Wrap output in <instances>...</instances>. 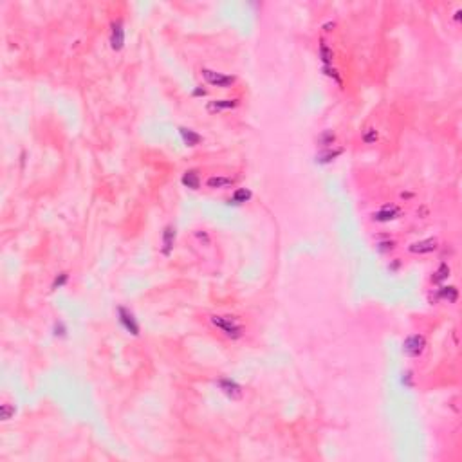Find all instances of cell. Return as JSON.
<instances>
[{
	"instance_id": "1",
	"label": "cell",
	"mask_w": 462,
	"mask_h": 462,
	"mask_svg": "<svg viewBox=\"0 0 462 462\" xmlns=\"http://www.w3.org/2000/svg\"><path fill=\"white\" fill-rule=\"evenodd\" d=\"M210 323L229 340H240L244 336V331H246L237 316H229V314H226V316L224 314H211Z\"/></svg>"
},
{
	"instance_id": "2",
	"label": "cell",
	"mask_w": 462,
	"mask_h": 462,
	"mask_svg": "<svg viewBox=\"0 0 462 462\" xmlns=\"http://www.w3.org/2000/svg\"><path fill=\"white\" fill-rule=\"evenodd\" d=\"M202 78L206 80V83L213 87H220V89H229V87L235 85L237 78L231 76V74H224V72H217L213 69H201Z\"/></svg>"
},
{
	"instance_id": "3",
	"label": "cell",
	"mask_w": 462,
	"mask_h": 462,
	"mask_svg": "<svg viewBox=\"0 0 462 462\" xmlns=\"http://www.w3.org/2000/svg\"><path fill=\"white\" fill-rule=\"evenodd\" d=\"M426 349V340L422 334H410L403 341V354L408 358H419Z\"/></svg>"
},
{
	"instance_id": "4",
	"label": "cell",
	"mask_w": 462,
	"mask_h": 462,
	"mask_svg": "<svg viewBox=\"0 0 462 462\" xmlns=\"http://www.w3.org/2000/svg\"><path fill=\"white\" fill-rule=\"evenodd\" d=\"M117 320H119L121 327L125 329L128 334H132V336H139V332H141L139 322H137L135 314L132 313L130 309H126V307H123V305L117 307Z\"/></svg>"
},
{
	"instance_id": "5",
	"label": "cell",
	"mask_w": 462,
	"mask_h": 462,
	"mask_svg": "<svg viewBox=\"0 0 462 462\" xmlns=\"http://www.w3.org/2000/svg\"><path fill=\"white\" fill-rule=\"evenodd\" d=\"M217 386H219V390L222 392L228 399H231V401L242 399V395H244L242 386L238 385L235 379H231V377H220L219 381H217Z\"/></svg>"
},
{
	"instance_id": "6",
	"label": "cell",
	"mask_w": 462,
	"mask_h": 462,
	"mask_svg": "<svg viewBox=\"0 0 462 462\" xmlns=\"http://www.w3.org/2000/svg\"><path fill=\"white\" fill-rule=\"evenodd\" d=\"M110 47L114 51H121L125 47V26L119 18L110 24Z\"/></svg>"
},
{
	"instance_id": "7",
	"label": "cell",
	"mask_w": 462,
	"mask_h": 462,
	"mask_svg": "<svg viewBox=\"0 0 462 462\" xmlns=\"http://www.w3.org/2000/svg\"><path fill=\"white\" fill-rule=\"evenodd\" d=\"M401 213L403 211H401V208L397 204H385V206H381L377 211H374L372 219L376 222H390V220L399 219Z\"/></svg>"
},
{
	"instance_id": "8",
	"label": "cell",
	"mask_w": 462,
	"mask_h": 462,
	"mask_svg": "<svg viewBox=\"0 0 462 462\" xmlns=\"http://www.w3.org/2000/svg\"><path fill=\"white\" fill-rule=\"evenodd\" d=\"M238 101L237 98H226V99H211V101H208L206 105V110L210 114H219V112H224V110H231V108L238 107Z\"/></svg>"
},
{
	"instance_id": "9",
	"label": "cell",
	"mask_w": 462,
	"mask_h": 462,
	"mask_svg": "<svg viewBox=\"0 0 462 462\" xmlns=\"http://www.w3.org/2000/svg\"><path fill=\"white\" fill-rule=\"evenodd\" d=\"M430 300L431 301H448V303H455V301L458 300V289L455 287V285H442L440 289H437L435 294L431 292L430 294Z\"/></svg>"
},
{
	"instance_id": "10",
	"label": "cell",
	"mask_w": 462,
	"mask_h": 462,
	"mask_svg": "<svg viewBox=\"0 0 462 462\" xmlns=\"http://www.w3.org/2000/svg\"><path fill=\"white\" fill-rule=\"evenodd\" d=\"M439 246V240L437 238H424V240H419V242L410 244L408 251L413 255H428V253H433Z\"/></svg>"
},
{
	"instance_id": "11",
	"label": "cell",
	"mask_w": 462,
	"mask_h": 462,
	"mask_svg": "<svg viewBox=\"0 0 462 462\" xmlns=\"http://www.w3.org/2000/svg\"><path fill=\"white\" fill-rule=\"evenodd\" d=\"M175 237H177V233H175V228L172 224L165 226V229H163V246H161V251L165 256H170L172 251H174V246H175Z\"/></svg>"
},
{
	"instance_id": "12",
	"label": "cell",
	"mask_w": 462,
	"mask_h": 462,
	"mask_svg": "<svg viewBox=\"0 0 462 462\" xmlns=\"http://www.w3.org/2000/svg\"><path fill=\"white\" fill-rule=\"evenodd\" d=\"M235 183L233 177H226V175H211L206 179V186L211 190H224L229 188Z\"/></svg>"
},
{
	"instance_id": "13",
	"label": "cell",
	"mask_w": 462,
	"mask_h": 462,
	"mask_svg": "<svg viewBox=\"0 0 462 462\" xmlns=\"http://www.w3.org/2000/svg\"><path fill=\"white\" fill-rule=\"evenodd\" d=\"M179 135L186 146H197L202 141V135L199 132H195L193 128H186V126H179Z\"/></svg>"
},
{
	"instance_id": "14",
	"label": "cell",
	"mask_w": 462,
	"mask_h": 462,
	"mask_svg": "<svg viewBox=\"0 0 462 462\" xmlns=\"http://www.w3.org/2000/svg\"><path fill=\"white\" fill-rule=\"evenodd\" d=\"M341 153H343V148H323L322 152L316 153V159L314 161L318 163V165H329V163H332L336 157H340Z\"/></svg>"
},
{
	"instance_id": "15",
	"label": "cell",
	"mask_w": 462,
	"mask_h": 462,
	"mask_svg": "<svg viewBox=\"0 0 462 462\" xmlns=\"http://www.w3.org/2000/svg\"><path fill=\"white\" fill-rule=\"evenodd\" d=\"M181 183L190 190H199L201 188V175L197 170H186L181 177Z\"/></svg>"
},
{
	"instance_id": "16",
	"label": "cell",
	"mask_w": 462,
	"mask_h": 462,
	"mask_svg": "<svg viewBox=\"0 0 462 462\" xmlns=\"http://www.w3.org/2000/svg\"><path fill=\"white\" fill-rule=\"evenodd\" d=\"M253 197V192L249 188H237L231 195V199L228 201V204H235V206H240L244 202H249Z\"/></svg>"
},
{
	"instance_id": "17",
	"label": "cell",
	"mask_w": 462,
	"mask_h": 462,
	"mask_svg": "<svg viewBox=\"0 0 462 462\" xmlns=\"http://www.w3.org/2000/svg\"><path fill=\"white\" fill-rule=\"evenodd\" d=\"M320 60H322L323 65H332V60H334V53H332V47L327 44L325 40L320 42Z\"/></svg>"
},
{
	"instance_id": "18",
	"label": "cell",
	"mask_w": 462,
	"mask_h": 462,
	"mask_svg": "<svg viewBox=\"0 0 462 462\" xmlns=\"http://www.w3.org/2000/svg\"><path fill=\"white\" fill-rule=\"evenodd\" d=\"M449 273H451L449 265L446 264V262H442V264H440L439 267L435 269V273L431 274V282H433V283H442L444 280H448Z\"/></svg>"
},
{
	"instance_id": "19",
	"label": "cell",
	"mask_w": 462,
	"mask_h": 462,
	"mask_svg": "<svg viewBox=\"0 0 462 462\" xmlns=\"http://www.w3.org/2000/svg\"><path fill=\"white\" fill-rule=\"evenodd\" d=\"M316 141L322 144L323 148H331V144L336 141V134H334L332 130H323L322 134L318 135V139Z\"/></svg>"
},
{
	"instance_id": "20",
	"label": "cell",
	"mask_w": 462,
	"mask_h": 462,
	"mask_svg": "<svg viewBox=\"0 0 462 462\" xmlns=\"http://www.w3.org/2000/svg\"><path fill=\"white\" fill-rule=\"evenodd\" d=\"M322 71H323V74H325V76L332 78V80L336 81V83H338V85H340V87L343 85V80H341V74H340V72H338V69H336V67H332V65H323V69H322Z\"/></svg>"
},
{
	"instance_id": "21",
	"label": "cell",
	"mask_w": 462,
	"mask_h": 462,
	"mask_svg": "<svg viewBox=\"0 0 462 462\" xmlns=\"http://www.w3.org/2000/svg\"><path fill=\"white\" fill-rule=\"evenodd\" d=\"M67 282H69V273H67V271H62V273H58L56 276H54L51 289H53V291H56V289H62L63 285H67Z\"/></svg>"
},
{
	"instance_id": "22",
	"label": "cell",
	"mask_w": 462,
	"mask_h": 462,
	"mask_svg": "<svg viewBox=\"0 0 462 462\" xmlns=\"http://www.w3.org/2000/svg\"><path fill=\"white\" fill-rule=\"evenodd\" d=\"M15 413H17V408H15L11 403L0 404V419H2V421H9V419L15 415Z\"/></svg>"
},
{
	"instance_id": "23",
	"label": "cell",
	"mask_w": 462,
	"mask_h": 462,
	"mask_svg": "<svg viewBox=\"0 0 462 462\" xmlns=\"http://www.w3.org/2000/svg\"><path fill=\"white\" fill-rule=\"evenodd\" d=\"M377 137H379V134H377L376 128H367V130L363 132V135H361V139H363V143H367V144L376 143Z\"/></svg>"
},
{
	"instance_id": "24",
	"label": "cell",
	"mask_w": 462,
	"mask_h": 462,
	"mask_svg": "<svg viewBox=\"0 0 462 462\" xmlns=\"http://www.w3.org/2000/svg\"><path fill=\"white\" fill-rule=\"evenodd\" d=\"M376 247L379 253H388V251H392V249H395V242L394 240H381V242L376 244Z\"/></svg>"
},
{
	"instance_id": "25",
	"label": "cell",
	"mask_w": 462,
	"mask_h": 462,
	"mask_svg": "<svg viewBox=\"0 0 462 462\" xmlns=\"http://www.w3.org/2000/svg\"><path fill=\"white\" fill-rule=\"evenodd\" d=\"M53 334L58 338H65L67 336V327H65V323L63 322H56L53 325Z\"/></svg>"
},
{
	"instance_id": "26",
	"label": "cell",
	"mask_w": 462,
	"mask_h": 462,
	"mask_svg": "<svg viewBox=\"0 0 462 462\" xmlns=\"http://www.w3.org/2000/svg\"><path fill=\"white\" fill-rule=\"evenodd\" d=\"M401 383L404 386H413V372L412 370H406V372L401 374Z\"/></svg>"
},
{
	"instance_id": "27",
	"label": "cell",
	"mask_w": 462,
	"mask_h": 462,
	"mask_svg": "<svg viewBox=\"0 0 462 462\" xmlns=\"http://www.w3.org/2000/svg\"><path fill=\"white\" fill-rule=\"evenodd\" d=\"M192 96L193 98H204V96H206V89H202V87H195V89L192 90Z\"/></svg>"
},
{
	"instance_id": "28",
	"label": "cell",
	"mask_w": 462,
	"mask_h": 462,
	"mask_svg": "<svg viewBox=\"0 0 462 462\" xmlns=\"http://www.w3.org/2000/svg\"><path fill=\"white\" fill-rule=\"evenodd\" d=\"M197 237L201 238V240H202V238H204V242H206V244L210 242V237H208V233H206V231H202V233H197Z\"/></svg>"
},
{
	"instance_id": "29",
	"label": "cell",
	"mask_w": 462,
	"mask_h": 462,
	"mask_svg": "<svg viewBox=\"0 0 462 462\" xmlns=\"http://www.w3.org/2000/svg\"><path fill=\"white\" fill-rule=\"evenodd\" d=\"M399 265H401V262H399V260H395L392 265H388V269H390V271H395L397 267H399Z\"/></svg>"
},
{
	"instance_id": "30",
	"label": "cell",
	"mask_w": 462,
	"mask_h": 462,
	"mask_svg": "<svg viewBox=\"0 0 462 462\" xmlns=\"http://www.w3.org/2000/svg\"><path fill=\"white\" fill-rule=\"evenodd\" d=\"M331 27H334V22H327L323 26V29H325V31H331Z\"/></svg>"
},
{
	"instance_id": "31",
	"label": "cell",
	"mask_w": 462,
	"mask_h": 462,
	"mask_svg": "<svg viewBox=\"0 0 462 462\" xmlns=\"http://www.w3.org/2000/svg\"><path fill=\"white\" fill-rule=\"evenodd\" d=\"M460 13H462L460 9H457V11H455V20H458V18H460Z\"/></svg>"
}]
</instances>
